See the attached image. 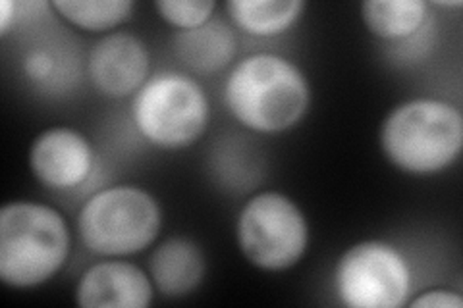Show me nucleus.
Here are the masks:
<instances>
[{"instance_id": "obj_1", "label": "nucleus", "mask_w": 463, "mask_h": 308, "mask_svg": "<svg viewBox=\"0 0 463 308\" xmlns=\"http://www.w3.org/2000/svg\"><path fill=\"white\" fill-rule=\"evenodd\" d=\"M224 105L238 124L255 134H282L306 118L311 85L296 62L280 54L257 52L228 73Z\"/></svg>"}, {"instance_id": "obj_2", "label": "nucleus", "mask_w": 463, "mask_h": 308, "mask_svg": "<svg viewBox=\"0 0 463 308\" xmlns=\"http://www.w3.org/2000/svg\"><path fill=\"white\" fill-rule=\"evenodd\" d=\"M379 141L388 163L403 173H440L461 154L463 116L442 98L405 100L384 118Z\"/></svg>"}, {"instance_id": "obj_3", "label": "nucleus", "mask_w": 463, "mask_h": 308, "mask_svg": "<svg viewBox=\"0 0 463 308\" xmlns=\"http://www.w3.org/2000/svg\"><path fill=\"white\" fill-rule=\"evenodd\" d=\"M66 218L49 204L14 201L0 210V280L12 289L43 285L70 257Z\"/></svg>"}, {"instance_id": "obj_4", "label": "nucleus", "mask_w": 463, "mask_h": 308, "mask_svg": "<svg viewBox=\"0 0 463 308\" xmlns=\"http://www.w3.org/2000/svg\"><path fill=\"white\" fill-rule=\"evenodd\" d=\"M163 228L155 195L136 185H112L83 202L78 216L81 245L97 257L120 258L151 247Z\"/></svg>"}, {"instance_id": "obj_5", "label": "nucleus", "mask_w": 463, "mask_h": 308, "mask_svg": "<svg viewBox=\"0 0 463 308\" xmlns=\"http://www.w3.org/2000/svg\"><path fill=\"white\" fill-rule=\"evenodd\" d=\"M132 120L156 149L182 151L205 135L211 102L201 83L187 73L158 71L134 95Z\"/></svg>"}, {"instance_id": "obj_6", "label": "nucleus", "mask_w": 463, "mask_h": 308, "mask_svg": "<svg viewBox=\"0 0 463 308\" xmlns=\"http://www.w3.org/2000/svg\"><path fill=\"white\" fill-rule=\"evenodd\" d=\"M236 239L251 266L284 272L307 253L309 224L294 199L279 191H263L241 207Z\"/></svg>"}, {"instance_id": "obj_7", "label": "nucleus", "mask_w": 463, "mask_h": 308, "mask_svg": "<svg viewBox=\"0 0 463 308\" xmlns=\"http://www.w3.org/2000/svg\"><path fill=\"white\" fill-rule=\"evenodd\" d=\"M335 291L350 308H400L411 295L410 264L394 245L359 241L336 264Z\"/></svg>"}, {"instance_id": "obj_8", "label": "nucleus", "mask_w": 463, "mask_h": 308, "mask_svg": "<svg viewBox=\"0 0 463 308\" xmlns=\"http://www.w3.org/2000/svg\"><path fill=\"white\" fill-rule=\"evenodd\" d=\"M29 168L35 180L52 191H74L91 178L93 146L81 131L66 126L49 127L33 139Z\"/></svg>"}, {"instance_id": "obj_9", "label": "nucleus", "mask_w": 463, "mask_h": 308, "mask_svg": "<svg viewBox=\"0 0 463 308\" xmlns=\"http://www.w3.org/2000/svg\"><path fill=\"white\" fill-rule=\"evenodd\" d=\"M151 52L134 33L116 32L99 39L87 58V78L109 98L136 95L151 76Z\"/></svg>"}, {"instance_id": "obj_10", "label": "nucleus", "mask_w": 463, "mask_h": 308, "mask_svg": "<svg viewBox=\"0 0 463 308\" xmlns=\"http://www.w3.org/2000/svg\"><path fill=\"white\" fill-rule=\"evenodd\" d=\"M153 295L149 274L118 258L91 264L76 287V303L81 308H147Z\"/></svg>"}, {"instance_id": "obj_11", "label": "nucleus", "mask_w": 463, "mask_h": 308, "mask_svg": "<svg viewBox=\"0 0 463 308\" xmlns=\"http://www.w3.org/2000/svg\"><path fill=\"white\" fill-rule=\"evenodd\" d=\"M205 255L187 238H170L158 245L149 258V277L155 289L168 299L194 293L205 277Z\"/></svg>"}, {"instance_id": "obj_12", "label": "nucleus", "mask_w": 463, "mask_h": 308, "mask_svg": "<svg viewBox=\"0 0 463 308\" xmlns=\"http://www.w3.org/2000/svg\"><path fill=\"white\" fill-rule=\"evenodd\" d=\"M172 45L178 61L199 76L222 71L236 56L234 33L222 20L214 18L190 32H178Z\"/></svg>"}, {"instance_id": "obj_13", "label": "nucleus", "mask_w": 463, "mask_h": 308, "mask_svg": "<svg viewBox=\"0 0 463 308\" xmlns=\"http://www.w3.org/2000/svg\"><path fill=\"white\" fill-rule=\"evenodd\" d=\"M361 20L376 39L403 41L421 32L429 20V5L425 0H365Z\"/></svg>"}, {"instance_id": "obj_14", "label": "nucleus", "mask_w": 463, "mask_h": 308, "mask_svg": "<svg viewBox=\"0 0 463 308\" xmlns=\"http://www.w3.org/2000/svg\"><path fill=\"white\" fill-rule=\"evenodd\" d=\"M303 0H228L226 12L243 33L255 37H274L284 33L299 18Z\"/></svg>"}, {"instance_id": "obj_15", "label": "nucleus", "mask_w": 463, "mask_h": 308, "mask_svg": "<svg viewBox=\"0 0 463 308\" xmlns=\"http://www.w3.org/2000/svg\"><path fill=\"white\" fill-rule=\"evenodd\" d=\"M51 6L78 29L105 33L132 18V0H54Z\"/></svg>"}, {"instance_id": "obj_16", "label": "nucleus", "mask_w": 463, "mask_h": 308, "mask_svg": "<svg viewBox=\"0 0 463 308\" xmlns=\"http://www.w3.org/2000/svg\"><path fill=\"white\" fill-rule=\"evenodd\" d=\"M216 5L213 0H158L155 10L168 25L178 27L180 32L205 25L213 20Z\"/></svg>"}, {"instance_id": "obj_17", "label": "nucleus", "mask_w": 463, "mask_h": 308, "mask_svg": "<svg viewBox=\"0 0 463 308\" xmlns=\"http://www.w3.org/2000/svg\"><path fill=\"white\" fill-rule=\"evenodd\" d=\"M22 68L27 79H32L33 83H39V85H47L56 76L58 58L49 49L35 47L25 52Z\"/></svg>"}, {"instance_id": "obj_18", "label": "nucleus", "mask_w": 463, "mask_h": 308, "mask_svg": "<svg viewBox=\"0 0 463 308\" xmlns=\"http://www.w3.org/2000/svg\"><path fill=\"white\" fill-rule=\"evenodd\" d=\"M411 308H463L459 293L450 289H430L408 303Z\"/></svg>"}, {"instance_id": "obj_19", "label": "nucleus", "mask_w": 463, "mask_h": 308, "mask_svg": "<svg viewBox=\"0 0 463 308\" xmlns=\"http://www.w3.org/2000/svg\"><path fill=\"white\" fill-rule=\"evenodd\" d=\"M14 20H16V5L12 0H3L0 3V37L5 39L8 35V29Z\"/></svg>"}, {"instance_id": "obj_20", "label": "nucleus", "mask_w": 463, "mask_h": 308, "mask_svg": "<svg viewBox=\"0 0 463 308\" xmlns=\"http://www.w3.org/2000/svg\"><path fill=\"white\" fill-rule=\"evenodd\" d=\"M434 6H440V8H461L463 3H461V0H454V3H434Z\"/></svg>"}]
</instances>
